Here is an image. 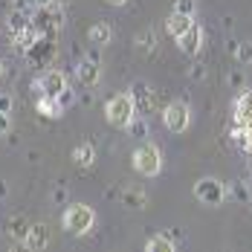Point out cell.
<instances>
[{"label": "cell", "mask_w": 252, "mask_h": 252, "mask_svg": "<svg viewBox=\"0 0 252 252\" xmlns=\"http://www.w3.org/2000/svg\"><path fill=\"white\" fill-rule=\"evenodd\" d=\"M104 116L113 127H127L139 113H136V104H133V96L130 93H116L110 96L107 104H104Z\"/></svg>", "instance_id": "1"}, {"label": "cell", "mask_w": 252, "mask_h": 252, "mask_svg": "<svg viewBox=\"0 0 252 252\" xmlns=\"http://www.w3.org/2000/svg\"><path fill=\"white\" fill-rule=\"evenodd\" d=\"M93 223H96V212L90 206H84V203L67 206L64 215H61V226L67 229L70 235H87L93 229Z\"/></svg>", "instance_id": "2"}, {"label": "cell", "mask_w": 252, "mask_h": 252, "mask_svg": "<svg viewBox=\"0 0 252 252\" xmlns=\"http://www.w3.org/2000/svg\"><path fill=\"white\" fill-rule=\"evenodd\" d=\"M133 168L142 177H157L162 171V151L154 145V142H145L133 151Z\"/></svg>", "instance_id": "3"}, {"label": "cell", "mask_w": 252, "mask_h": 252, "mask_svg": "<svg viewBox=\"0 0 252 252\" xmlns=\"http://www.w3.org/2000/svg\"><path fill=\"white\" fill-rule=\"evenodd\" d=\"M229 197L226 186L220 183V180H215V177H203V180H197L194 183V200L203 203V206H220V203Z\"/></svg>", "instance_id": "4"}, {"label": "cell", "mask_w": 252, "mask_h": 252, "mask_svg": "<svg viewBox=\"0 0 252 252\" xmlns=\"http://www.w3.org/2000/svg\"><path fill=\"white\" fill-rule=\"evenodd\" d=\"M162 125L168 127L171 133H186L191 125V110L186 101H171L162 107Z\"/></svg>", "instance_id": "5"}, {"label": "cell", "mask_w": 252, "mask_h": 252, "mask_svg": "<svg viewBox=\"0 0 252 252\" xmlns=\"http://www.w3.org/2000/svg\"><path fill=\"white\" fill-rule=\"evenodd\" d=\"M67 87H70V84H67V76H64L61 70H47L44 76H38L32 81L35 96H52V99H58Z\"/></svg>", "instance_id": "6"}, {"label": "cell", "mask_w": 252, "mask_h": 252, "mask_svg": "<svg viewBox=\"0 0 252 252\" xmlns=\"http://www.w3.org/2000/svg\"><path fill=\"white\" fill-rule=\"evenodd\" d=\"M32 24L35 29L41 32V35H55L61 24H64V15H61V6H38L35 9V15H32Z\"/></svg>", "instance_id": "7"}, {"label": "cell", "mask_w": 252, "mask_h": 252, "mask_svg": "<svg viewBox=\"0 0 252 252\" xmlns=\"http://www.w3.org/2000/svg\"><path fill=\"white\" fill-rule=\"evenodd\" d=\"M55 55V44H52V35H41L29 50H26V58L35 64V67H47Z\"/></svg>", "instance_id": "8"}, {"label": "cell", "mask_w": 252, "mask_h": 252, "mask_svg": "<svg viewBox=\"0 0 252 252\" xmlns=\"http://www.w3.org/2000/svg\"><path fill=\"white\" fill-rule=\"evenodd\" d=\"M76 78H78V84H81V87L93 90V87L101 81V64H99V61H93V58H84V61H78Z\"/></svg>", "instance_id": "9"}, {"label": "cell", "mask_w": 252, "mask_h": 252, "mask_svg": "<svg viewBox=\"0 0 252 252\" xmlns=\"http://www.w3.org/2000/svg\"><path fill=\"white\" fill-rule=\"evenodd\" d=\"M130 96H133V104H136V113L139 116H148V110L154 107V90L145 84V81H133L130 84Z\"/></svg>", "instance_id": "10"}, {"label": "cell", "mask_w": 252, "mask_h": 252, "mask_svg": "<svg viewBox=\"0 0 252 252\" xmlns=\"http://www.w3.org/2000/svg\"><path fill=\"white\" fill-rule=\"evenodd\" d=\"M21 244H24L26 250H32V252L47 250V244H50V229H47V223H32Z\"/></svg>", "instance_id": "11"}, {"label": "cell", "mask_w": 252, "mask_h": 252, "mask_svg": "<svg viewBox=\"0 0 252 252\" xmlns=\"http://www.w3.org/2000/svg\"><path fill=\"white\" fill-rule=\"evenodd\" d=\"M177 44H180V50L186 52V55H197V52L203 50V26L194 21V24H191V29H189V32H186Z\"/></svg>", "instance_id": "12"}, {"label": "cell", "mask_w": 252, "mask_h": 252, "mask_svg": "<svg viewBox=\"0 0 252 252\" xmlns=\"http://www.w3.org/2000/svg\"><path fill=\"white\" fill-rule=\"evenodd\" d=\"M191 24H194V18L191 15H180V12H171L168 15V21H165V29H168V35L174 38V41H180L189 29H191Z\"/></svg>", "instance_id": "13"}, {"label": "cell", "mask_w": 252, "mask_h": 252, "mask_svg": "<svg viewBox=\"0 0 252 252\" xmlns=\"http://www.w3.org/2000/svg\"><path fill=\"white\" fill-rule=\"evenodd\" d=\"M38 38H41V32L35 29V24H29V26H24V29H18V32H12V44H15V50H21V52H26Z\"/></svg>", "instance_id": "14"}, {"label": "cell", "mask_w": 252, "mask_h": 252, "mask_svg": "<svg viewBox=\"0 0 252 252\" xmlns=\"http://www.w3.org/2000/svg\"><path fill=\"white\" fill-rule=\"evenodd\" d=\"M87 41H90L93 47H107V44L113 41V29H110V24H104V21L93 24L90 29H87Z\"/></svg>", "instance_id": "15"}, {"label": "cell", "mask_w": 252, "mask_h": 252, "mask_svg": "<svg viewBox=\"0 0 252 252\" xmlns=\"http://www.w3.org/2000/svg\"><path fill=\"white\" fill-rule=\"evenodd\" d=\"M35 107H38V113H41L44 119H58V116H64L61 99H52V96H38Z\"/></svg>", "instance_id": "16"}, {"label": "cell", "mask_w": 252, "mask_h": 252, "mask_svg": "<svg viewBox=\"0 0 252 252\" xmlns=\"http://www.w3.org/2000/svg\"><path fill=\"white\" fill-rule=\"evenodd\" d=\"M122 206L133 209V212H139V209H145V206H148V194H145L142 189H133V186H127L125 191H122Z\"/></svg>", "instance_id": "17"}, {"label": "cell", "mask_w": 252, "mask_h": 252, "mask_svg": "<svg viewBox=\"0 0 252 252\" xmlns=\"http://www.w3.org/2000/svg\"><path fill=\"white\" fill-rule=\"evenodd\" d=\"M73 159H76L81 168H90L93 162H96V145L93 142H81L73 148Z\"/></svg>", "instance_id": "18"}, {"label": "cell", "mask_w": 252, "mask_h": 252, "mask_svg": "<svg viewBox=\"0 0 252 252\" xmlns=\"http://www.w3.org/2000/svg\"><path fill=\"white\" fill-rule=\"evenodd\" d=\"M145 250L148 252H174V241H171V235L157 232V235H151V238L145 241Z\"/></svg>", "instance_id": "19"}, {"label": "cell", "mask_w": 252, "mask_h": 252, "mask_svg": "<svg viewBox=\"0 0 252 252\" xmlns=\"http://www.w3.org/2000/svg\"><path fill=\"white\" fill-rule=\"evenodd\" d=\"M32 226V220H26L24 215H15V218H9V223H6V232L12 235V238H18V241H24L26 232Z\"/></svg>", "instance_id": "20"}, {"label": "cell", "mask_w": 252, "mask_h": 252, "mask_svg": "<svg viewBox=\"0 0 252 252\" xmlns=\"http://www.w3.org/2000/svg\"><path fill=\"white\" fill-rule=\"evenodd\" d=\"M229 197H235L238 203H252V189H250V183H244V180H238V183H232L229 186Z\"/></svg>", "instance_id": "21"}, {"label": "cell", "mask_w": 252, "mask_h": 252, "mask_svg": "<svg viewBox=\"0 0 252 252\" xmlns=\"http://www.w3.org/2000/svg\"><path fill=\"white\" fill-rule=\"evenodd\" d=\"M32 24V18L26 15V12H18V9H12V15H9V35L12 32H18V29H24V26Z\"/></svg>", "instance_id": "22"}, {"label": "cell", "mask_w": 252, "mask_h": 252, "mask_svg": "<svg viewBox=\"0 0 252 252\" xmlns=\"http://www.w3.org/2000/svg\"><path fill=\"white\" fill-rule=\"evenodd\" d=\"M235 58H238V64H252V41H241L235 47Z\"/></svg>", "instance_id": "23"}, {"label": "cell", "mask_w": 252, "mask_h": 252, "mask_svg": "<svg viewBox=\"0 0 252 252\" xmlns=\"http://www.w3.org/2000/svg\"><path fill=\"white\" fill-rule=\"evenodd\" d=\"M154 44H157L154 29H142V32L136 35V47H139V50H154Z\"/></svg>", "instance_id": "24"}, {"label": "cell", "mask_w": 252, "mask_h": 252, "mask_svg": "<svg viewBox=\"0 0 252 252\" xmlns=\"http://www.w3.org/2000/svg\"><path fill=\"white\" fill-rule=\"evenodd\" d=\"M174 12H180V15H191V18H194L197 3H194V0H177V3H174Z\"/></svg>", "instance_id": "25"}, {"label": "cell", "mask_w": 252, "mask_h": 252, "mask_svg": "<svg viewBox=\"0 0 252 252\" xmlns=\"http://www.w3.org/2000/svg\"><path fill=\"white\" fill-rule=\"evenodd\" d=\"M9 127H12L9 113H3V110H0V136H6V133H9Z\"/></svg>", "instance_id": "26"}, {"label": "cell", "mask_w": 252, "mask_h": 252, "mask_svg": "<svg viewBox=\"0 0 252 252\" xmlns=\"http://www.w3.org/2000/svg\"><path fill=\"white\" fill-rule=\"evenodd\" d=\"M0 110H3V113H9V110H12V96L0 93Z\"/></svg>", "instance_id": "27"}, {"label": "cell", "mask_w": 252, "mask_h": 252, "mask_svg": "<svg viewBox=\"0 0 252 252\" xmlns=\"http://www.w3.org/2000/svg\"><path fill=\"white\" fill-rule=\"evenodd\" d=\"M58 99H61V104H64V107H67V104H70V101H73V90H70V87H67V90H64V93H61V96H58Z\"/></svg>", "instance_id": "28"}, {"label": "cell", "mask_w": 252, "mask_h": 252, "mask_svg": "<svg viewBox=\"0 0 252 252\" xmlns=\"http://www.w3.org/2000/svg\"><path fill=\"white\" fill-rule=\"evenodd\" d=\"M55 0H35V6H52Z\"/></svg>", "instance_id": "29"}, {"label": "cell", "mask_w": 252, "mask_h": 252, "mask_svg": "<svg viewBox=\"0 0 252 252\" xmlns=\"http://www.w3.org/2000/svg\"><path fill=\"white\" fill-rule=\"evenodd\" d=\"M107 3H110V6H125L127 0H107Z\"/></svg>", "instance_id": "30"}, {"label": "cell", "mask_w": 252, "mask_h": 252, "mask_svg": "<svg viewBox=\"0 0 252 252\" xmlns=\"http://www.w3.org/2000/svg\"><path fill=\"white\" fill-rule=\"evenodd\" d=\"M3 194H6V186H3V180H0V197H3Z\"/></svg>", "instance_id": "31"}, {"label": "cell", "mask_w": 252, "mask_h": 252, "mask_svg": "<svg viewBox=\"0 0 252 252\" xmlns=\"http://www.w3.org/2000/svg\"><path fill=\"white\" fill-rule=\"evenodd\" d=\"M55 3H58V6H64V3H67V0H55Z\"/></svg>", "instance_id": "32"}, {"label": "cell", "mask_w": 252, "mask_h": 252, "mask_svg": "<svg viewBox=\"0 0 252 252\" xmlns=\"http://www.w3.org/2000/svg\"><path fill=\"white\" fill-rule=\"evenodd\" d=\"M0 78H3V61H0Z\"/></svg>", "instance_id": "33"}]
</instances>
